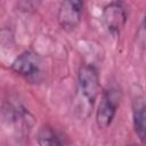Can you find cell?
Returning a JSON list of instances; mask_svg holds the SVG:
<instances>
[{
	"label": "cell",
	"mask_w": 146,
	"mask_h": 146,
	"mask_svg": "<svg viewBox=\"0 0 146 146\" xmlns=\"http://www.w3.org/2000/svg\"><path fill=\"white\" fill-rule=\"evenodd\" d=\"M131 146H136V145H131Z\"/></svg>",
	"instance_id": "9c48e42d"
},
{
	"label": "cell",
	"mask_w": 146,
	"mask_h": 146,
	"mask_svg": "<svg viewBox=\"0 0 146 146\" xmlns=\"http://www.w3.org/2000/svg\"><path fill=\"white\" fill-rule=\"evenodd\" d=\"M83 2L78 0H67L62 2L58 10V23L65 30H73L81 21Z\"/></svg>",
	"instance_id": "277c9868"
},
{
	"label": "cell",
	"mask_w": 146,
	"mask_h": 146,
	"mask_svg": "<svg viewBox=\"0 0 146 146\" xmlns=\"http://www.w3.org/2000/svg\"><path fill=\"white\" fill-rule=\"evenodd\" d=\"M38 143L40 146H65L60 137L49 125H44L40 129Z\"/></svg>",
	"instance_id": "8992f818"
},
{
	"label": "cell",
	"mask_w": 146,
	"mask_h": 146,
	"mask_svg": "<svg viewBox=\"0 0 146 146\" xmlns=\"http://www.w3.org/2000/svg\"><path fill=\"white\" fill-rule=\"evenodd\" d=\"M140 32H141L140 38H141L144 44H146V16H145V19H144V23H143V26H141Z\"/></svg>",
	"instance_id": "ba28073f"
},
{
	"label": "cell",
	"mask_w": 146,
	"mask_h": 146,
	"mask_svg": "<svg viewBox=\"0 0 146 146\" xmlns=\"http://www.w3.org/2000/svg\"><path fill=\"white\" fill-rule=\"evenodd\" d=\"M41 58L38 54L27 50L22 52L13 63L11 68L17 74L24 76L27 80L35 81L41 74Z\"/></svg>",
	"instance_id": "7a4b0ae2"
},
{
	"label": "cell",
	"mask_w": 146,
	"mask_h": 146,
	"mask_svg": "<svg viewBox=\"0 0 146 146\" xmlns=\"http://www.w3.org/2000/svg\"><path fill=\"white\" fill-rule=\"evenodd\" d=\"M120 98L121 94L114 87H111L104 91L96 113V122L99 128H107L112 123L120 103Z\"/></svg>",
	"instance_id": "6da1fadb"
},
{
	"label": "cell",
	"mask_w": 146,
	"mask_h": 146,
	"mask_svg": "<svg viewBox=\"0 0 146 146\" xmlns=\"http://www.w3.org/2000/svg\"><path fill=\"white\" fill-rule=\"evenodd\" d=\"M79 88L81 95L92 105L99 92V78L97 70L94 66H81L79 71Z\"/></svg>",
	"instance_id": "3957f363"
},
{
	"label": "cell",
	"mask_w": 146,
	"mask_h": 146,
	"mask_svg": "<svg viewBox=\"0 0 146 146\" xmlns=\"http://www.w3.org/2000/svg\"><path fill=\"white\" fill-rule=\"evenodd\" d=\"M135 130L140 141L146 145V105L139 107L135 112Z\"/></svg>",
	"instance_id": "52a82bcc"
},
{
	"label": "cell",
	"mask_w": 146,
	"mask_h": 146,
	"mask_svg": "<svg viewBox=\"0 0 146 146\" xmlns=\"http://www.w3.org/2000/svg\"><path fill=\"white\" fill-rule=\"evenodd\" d=\"M103 17L111 33H119L127 19V15L123 7L121 6V3L117 2H112L107 5L104 8Z\"/></svg>",
	"instance_id": "5b68a950"
}]
</instances>
